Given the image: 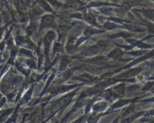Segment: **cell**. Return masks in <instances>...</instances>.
Here are the masks:
<instances>
[{"mask_svg": "<svg viewBox=\"0 0 154 123\" xmlns=\"http://www.w3.org/2000/svg\"><path fill=\"white\" fill-rule=\"evenodd\" d=\"M114 6L112 5H102L99 7V11L105 15H111V13H113Z\"/></svg>", "mask_w": 154, "mask_h": 123, "instance_id": "cell-22", "label": "cell"}, {"mask_svg": "<svg viewBox=\"0 0 154 123\" xmlns=\"http://www.w3.org/2000/svg\"><path fill=\"white\" fill-rule=\"evenodd\" d=\"M108 105V100H102V101H98L96 103H93V106H92V109H93V112L95 113H99V112H102L105 109L107 108Z\"/></svg>", "mask_w": 154, "mask_h": 123, "instance_id": "cell-11", "label": "cell"}, {"mask_svg": "<svg viewBox=\"0 0 154 123\" xmlns=\"http://www.w3.org/2000/svg\"><path fill=\"white\" fill-rule=\"evenodd\" d=\"M112 88L117 94H118L120 97L124 96L125 93H126V84L125 83H120L117 85L114 86Z\"/></svg>", "mask_w": 154, "mask_h": 123, "instance_id": "cell-19", "label": "cell"}, {"mask_svg": "<svg viewBox=\"0 0 154 123\" xmlns=\"http://www.w3.org/2000/svg\"><path fill=\"white\" fill-rule=\"evenodd\" d=\"M23 2L25 4V5L26 6L27 8L32 7L33 5L32 4V0H22Z\"/></svg>", "mask_w": 154, "mask_h": 123, "instance_id": "cell-30", "label": "cell"}, {"mask_svg": "<svg viewBox=\"0 0 154 123\" xmlns=\"http://www.w3.org/2000/svg\"><path fill=\"white\" fill-rule=\"evenodd\" d=\"M34 88H35V85L34 84H32V85L31 86V87H30L28 91L26 92V94L23 96L22 99H21L20 104H26L27 102L30 100V98H31L32 97V94L33 93V91H34Z\"/></svg>", "mask_w": 154, "mask_h": 123, "instance_id": "cell-20", "label": "cell"}, {"mask_svg": "<svg viewBox=\"0 0 154 123\" xmlns=\"http://www.w3.org/2000/svg\"><path fill=\"white\" fill-rule=\"evenodd\" d=\"M71 62H72V60H71L70 57L67 56L62 57L60 67H59V71H63V70H66L69 67V64H71Z\"/></svg>", "mask_w": 154, "mask_h": 123, "instance_id": "cell-18", "label": "cell"}, {"mask_svg": "<svg viewBox=\"0 0 154 123\" xmlns=\"http://www.w3.org/2000/svg\"><path fill=\"white\" fill-rule=\"evenodd\" d=\"M141 68L129 69V70H126V71L123 72V73L118 74L117 76H116V78H117V79L127 80V79H129V78L134 77V76H137V75H138V74L141 72Z\"/></svg>", "mask_w": 154, "mask_h": 123, "instance_id": "cell-8", "label": "cell"}, {"mask_svg": "<svg viewBox=\"0 0 154 123\" xmlns=\"http://www.w3.org/2000/svg\"><path fill=\"white\" fill-rule=\"evenodd\" d=\"M19 54L20 55L23 56L33 58L32 52L30 50H29V49H26V48H21V49H20Z\"/></svg>", "mask_w": 154, "mask_h": 123, "instance_id": "cell-27", "label": "cell"}, {"mask_svg": "<svg viewBox=\"0 0 154 123\" xmlns=\"http://www.w3.org/2000/svg\"><path fill=\"white\" fill-rule=\"evenodd\" d=\"M25 64L30 69H35L36 67V64L35 62L34 59H32V58L26 60Z\"/></svg>", "mask_w": 154, "mask_h": 123, "instance_id": "cell-29", "label": "cell"}, {"mask_svg": "<svg viewBox=\"0 0 154 123\" xmlns=\"http://www.w3.org/2000/svg\"><path fill=\"white\" fill-rule=\"evenodd\" d=\"M132 102L131 99H120V100H117L115 103H114L112 104V106L110 107L109 110L108 112H106V114H108L111 112V111L115 110L116 109H118V108L122 107V106H125V105L129 104V103Z\"/></svg>", "mask_w": 154, "mask_h": 123, "instance_id": "cell-13", "label": "cell"}, {"mask_svg": "<svg viewBox=\"0 0 154 123\" xmlns=\"http://www.w3.org/2000/svg\"><path fill=\"white\" fill-rule=\"evenodd\" d=\"M57 37V34L54 30H50L46 33L43 38L44 44V55L45 59V68H47V70L50 68L49 65L51 64V59H50V50L53 41Z\"/></svg>", "mask_w": 154, "mask_h": 123, "instance_id": "cell-1", "label": "cell"}, {"mask_svg": "<svg viewBox=\"0 0 154 123\" xmlns=\"http://www.w3.org/2000/svg\"><path fill=\"white\" fill-rule=\"evenodd\" d=\"M47 1H48V2L49 3L50 5L54 8V10H55V11L58 10V9L63 8V4H64V3L61 2L59 1V0H47Z\"/></svg>", "mask_w": 154, "mask_h": 123, "instance_id": "cell-24", "label": "cell"}, {"mask_svg": "<svg viewBox=\"0 0 154 123\" xmlns=\"http://www.w3.org/2000/svg\"><path fill=\"white\" fill-rule=\"evenodd\" d=\"M83 16H84V20L87 22V23L91 25L92 26H95L96 28L102 29V25H100V24L98 22L97 19H96V16L93 13V12L84 11V14H83Z\"/></svg>", "mask_w": 154, "mask_h": 123, "instance_id": "cell-6", "label": "cell"}, {"mask_svg": "<svg viewBox=\"0 0 154 123\" xmlns=\"http://www.w3.org/2000/svg\"><path fill=\"white\" fill-rule=\"evenodd\" d=\"M39 23L37 22L36 20H31L29 23V25L27 26L26 28L25 32L26 36H32V34H34L36 32L38 29Z\"/></svg>", "mask_w": 154, "mask_h": 123, "instance_id": "cell-10", "label": "cell"}, {"mask_svg": "<svg viewBox=\"0 0 154 123\" xmlns=\"http://www.w3.org/2000/svg\"><path fill=\"white\" fill-rule=\"evenodd\" d=\"M132 36V34L130 32H119L112 34L109 35V38H128Z\"/></svg>", "mask_w": 154, "mask_h": 123, "instance_id": "cell-21", "label": "cell"}, {"mask_svg": "<svg viewBox=\"0 0 154 123\" xmlns=\"http://www.w3.org/2000/svg\"><path fill=\"white\" fill-rule=\"evenodd\" d=\"M141 12L145 17L150 20H154V9H144V10H137Z\"/></svg>", "mask_w": 154, "mask_h": 123, "instance_id": "cell-26", "label": "cell"}, {"mask_svg": "<svg viewBox=\"0 0 154 123\" xmlns=\"http://www.w3.org/2000/svg\"><path fill=\"white\" fill-rule=\"evenodd\" d=\"M123 28H126L129 32H144L145 31L144 28L136 25L135 23H132L131 22H126L123 23Z\"/></svg>", "mask_w": 154, "mask_h": 123, "instance_id": "cell-14", "label": "cell"}, {"mask_svg": "<svg viewBox=\"0 0 154 123\" xmlns=\"http://www.w3.org/2000/svg\"><path fill=\"white\" fill-rule=\"evenodd\" d=\"M106 31H105L104 29H100V28H96V27L95 28H93V27H87L84 31V35L90 38L91 36L95 35V34H101V33H104Z\"/></svg>", "mask_w": 154, "mask_h": 123, "instance_id": "cell-16", "label": "cell"}, {"mask_svg": "<svg viewBox=\"0 0 154 123\" xmlns=\"http://www.w3.org/2000/svg\"><path fill=\"white\" fill-rule=\"evenodd\" d=\"M64 47H63V45L60 43V41H55L54 42V46H53V56L55 55L56 53H59V52H63Z\"/></svg>", "mask_w": 154, "mask_h": 123, "instance_id": "cell-25", "label": "cell"}, {"mask_svg": "<svg viewBox=\"0 0 154 123\" xmlns=\"http://www.w3.org/2000/svg\"><path fill=\"white\" fill-rule=\"evenodd\" d=\"M148 31L150 33H154V25H150L148 26Z\"/></svg>", "mask_w": 154, "mask_h": 123, "instance_id": "cell-31", "label": "cell"}, {"mask_svg": "<svg viewBox=\"0 0 154 123\" xmlns=\"http://www.w3.org/2000/svg\"><path fill=\"white\" fill-rule=\"evenodd\" d=\"M87 97L84 96V94L81 93V94L79 96V98H78V100H77V101L75 103V104L73 105V106H72V109L70 110V111H69V112L66 114V116L64 117V118H63V119L61 121L62 122H66V120L69 118V116H70L72 114H73L74 112H77V111L81 109L83 106H85L86 104H87V101H88V100H87Z\"/></svg>", "mask_w": 154, "mask_h": 123, "instance_id": "cell-3", "label": "cell"}, {"mask_svg": "<svg viewBox=\"0 0 154 123\" xmlns=\"http://www.w3.org/2000/svg\"><path fill=\"white\" fill-rule=\"evenodd\" d=\"M72 79L77 80L81 81V82H84V83H91V82H94V81L101 80V77H98V76L84 72V73L81 74L73 76V77H72Z\"/></svg>", "mask_w": 154, "mask_h": 123, "instance_id": "cell-5", "label": "cell"}, {"mask_svg": "<svg viewBox=\"0 0 154 123\" xmlns=\"http://www.w3.org/2000/svg\"><path fill=\"white\" fill-rule=\"evenodd\" d=\"M102 28L105 31H108V30L116 29V28H123V26L120 25L118 23H116L114 22H112L111 20H108V22H105L103 25H102Z\"/></svg>", "mask_w": 154, "mask_h": 123, "instance_id": "cell-17", "label": "cell"}, {"mask_svg": "<svg viewBox=\"0 0 154 123\" xmlns=\"http://www.w3.org/2000/svg\"><path fill=\"white\" fill-rule=\"evenodd\" d=\"M23 78L21 76H14L10 78V84L14 87H17L22 83Z\"/></svg>", "mask_w": 154, "mask_h": 123, "instance_id": "cell-23", "label": "cell"}, {"mask_svg": "<svg viewBox=\"0 0 154 123\" xmlns=\"http://www.w3.org/2000/svg\"><path fill=\"white\" fill-rule=\"evenodd\" d=\"M108 57L102 55H98L96 56L93 57V58H86L84 60V62L90 63V64H99L100 63H103L104 62L108 60Z\"/></svg>", "mask_w": 154, "mask_h": 123, "instance_id": "cell-15", "label": "cell"}, {"mask_svg": "<svg viewBox=\"0 0 154 123\" xmlns=\"http://www.w3.org/2000/svg\"><path fill=\"white\" fill-rule=\"evenodd\" d=\"M124 54L125 52L123 50V49L121 47H120V46H118V47H116L114 49H113L110 52H108L106 56L108 58L119 59V58H121Z\"/></svg>", "mask_w": 154, "mask_h": 123, "instance_id": "cell-12", "label": "cell"}, {"mask_svg": "<svg viewBox=\"0 0 154 123\" xmlns=\"http://www.w3.org/2000/svg\"><path fill=\"white\" fill-rule=\"evenodd\" d=\"M14 109H8V110H5L4 112H2L1 116H0V122H5V120L8 117V116L10 114H11V112H13Z\"/></svg>", "mask_w": 154, "mask_h": 123, "instance_id": "cell-28", "label": "cell"}, {"mask_svg": "<svg viewBox=\"0 0 154 123\" xmlns=\"http://www.w3.org/2000/svg\"><path fill=\"white\" fill-rule=\"evenodd\" d=\"M55 23V16L54 14H47L42 15L40 17V22L38 26V34L42 32L44 29L51 28L54 26Z\"/></svg>", "mask_w": 154, "mask_h": 123, "instance_id": "cell-2", "label": "cell"}, {"mask_svg": "<svg viewBox=\"0 0 154 123\" xmlns=\"http://www.w3.org/2000/svg\"><path fill=\"white\" fill-rule=\"evenodd\" d=\"M11 16L12 20L15 22H26L29 18L26 12L19 11L17 10L11 12Z\"/></svg>", "mask_w": 154, "mask_h": 123, "instance_id": "cell-7", "label": "cell"}, {"mask_svg": "<svg viewBox=\"0 0 154 123\" xmlns=\"http://www.w3.org/2000/svg\"><path fill=\"white\" fill-rule=\"evenodd\" d=\"M0 2H1L3 4H7L8 0H0Z\"/></svg>", "mask_w": 154, "mask_h": 123, "instance_id": "cell-32", "label": "cell"}, {"mask_svg": "<svg viewBox=\"0 0 154 123\" xmlns=\"http://www.w3.org/2000/svg\"><path fill=\"white\" fill-rule=\"evenodd\" d=\"M75 68H76V70H84V72H87V73L91 74L93 75L98 74H99L103 70V68L99 67L97 64H90V63H89V64H81V65L78 66Z\"/></svg>", "mask_w": 154, "mask_h": 123, "instance_id": "cell-4", "label": "cell"}, {"mask_svg": "<svg viewBox=\"0 0 154 123\" xmlns=\"http://www.w3.org/2000/svg\"><path fill=\"white\" fill-rule=\"evenodd\" d=\"M35 4H36V3H35ZM37 4L36 6H35L34 4H33V5L32 6V9L29 11L28 14L30 20H36L37 18H38L39 16L41 17V16H42V15L43 14L44 12H45V10H44L38 4Z\"/></svg>", "mask_w": 154, "mask_h": 123, "instance_id": "cell-9", "label": "cell"}]
</instances>
